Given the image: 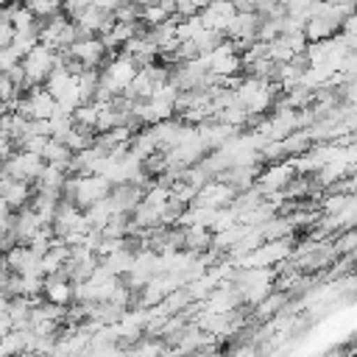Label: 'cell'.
I'll return each instance as SVG.
<instances>
[{"instance_id": "cell-1", "label": "cell", "mask_w": 357, "mask_h": 357, "mask_svg": "<svg viewBox=\"0 0 357 357\" xmlns=\"http://www.w3.org/2000/svg\"><path fill=\"white\" fill-rule=\"evenodd\" d=\"M22 70H25V86H36L45 84V78L50 75V70L56 67V50H50L47 45H36L31 47L22 59H20Z\"/></svg>"}, {"instance_id": "cell-2", "label": "cell", "mask_w": 357, "mask_h": 357, "mask_svg": "<svg viewBox=\"0 0 357 357\" xmlns=\"http://www.w3.org/2000/svg\"><path fill=\"white\" fill-rule=\"evenodd\" d=\"M201 56H204L206 70H209L212 75H223V78H226V75H237L240 67H243L234 42H218L209 53H201Z\"/></svg>"}, {"instance_id": "cell-3", "label": "cell", "mask_w": 357, "mask_h": 357, "mask_svg": "<svg viewBox=\"0 0 357 357\" xmlns=\"http://www.w3.org/2000/svg\"><path fill=\"white\" fill-rule=\"evenodd\" d=\"M45 167V159L39 153H28V151H14L8 159L0 162V170L17 181H36L39 170Z\"/></svg>"}, {"instance_id": "cell-4", "label": "cell", "mask_w": 357, "mask_h": 357, "mask_svg": "<svg viewBox=\"0 0 357 357\" xmlns=\"http://www.w3.org/2000/svg\"><path fill=\"white\" fill-rule=\"evenodd\" d=\"M293 176H298L296 173V167H293V162L287 159H279V162H271L259 176H257V190L262 192V195H276V192H282L284 190V184L293 178Z\"/></svg>"}, {"instance_id": "cell-5", "label": "cell", "mask_w": 357, "mask_h": 357, "mask_svg": "<svg viewBox=\"0 0 357 357\" xmlns=\"http://www.w3.org/2000/svg\"><path fill=\"white\" fill-rule=\"evenodd\" d=\"M234 195H237V190L231 184H226L220 178H209L204 187H198L192 204L195 206H206V209H220V206H229L234 201Z\"/></svg>"}, {"instance_id": "cell-6", "label": "cell", "mask_w": 357, "mask_h": 357, "mask_svg": "<svg viewBox=\"0 0 357 357\" xmlns=\"http://www.w3.org/2000/svg\"><path fill=\"white\" fill-rule=\"evenodd\" d=\"M237 14V8L231 6V0H209L204 8H201V25L206 31H215V33H226V25L231 22V17Z\"/></svg>"}, {"instance_id": "cell-7", "label": "cell", "mask_w": 357, "mask_h": 357, "mask_svg": "<svg viewBox=\"0 0 357 357\" xmlns=\"http://www.w3.org/2000/svg\"><path fill=\"white\" fill-rule=\"evenodd\" d=\"M257 25H259V14L257 11H237L231 17V22L226 25V36H229V42H234V47L237 45H248V42L257 39Z\"/></svg>"}, {"instance_id": "cell-8", "label": "cell", "mask_w": 357, "mask_h": 357, "mask_svg": "<svg viewBox=\"0 0 357 357\" xmlns=\"http://www.w3.org/2000/svg\"><path fill=\"white\" fill-rule=\"evenodd\" d=\"M67 56L75 59V61L84 64V67H98V64L106 59V50H103V45H100L98 36H78V39L67 47Z\"/></svg>"}, {"instance_id": "cell-9", "label": "cell", "mask_w": 357, "mask_h": 357, "mask_svg": "<svg viewBox=\"0 0 357 357\" xmlns=\"http://www.w3.org/2000/svg\"><path fill=\"white\" fill-rule=\"evenodd\" d=\"M64 178H67V170H64V167H59V165H47V162H45V167L39 170V176H36L33 184H36V192L61 198V184H64Z\"/></svg>"}, {"instance_id": "cell-10", "label": "cell", "mask_w": 357, "mask_h": 357, "mask_svg": "<svg viewBox=\"0 0 357 357\" xmlns=\"http://www.w3.org/2000/svg\"><path fill=\"white\" fill-rule=\"evenodd\" d=\"M42 298L45 301H53V304H61L67 307L73 301V282L53 273V276H45V284H42Z\"/></svg>"}, {"instance_id": "cell-11", "label": "cell", "mask_w": 357, "mask_h": 357, "mask_svg": "<svg viewBox=\"0 0 357 357\" xmlns=\"http://www.w3.org/2000/svg\"><path fill=\"white\" fill-rule=\"evenodd\" d=\"M42 229V220L28 209V206H22L20 209V215H14V223H11V234H14V240L17 243H25L31 234H36Z\"/></svg>"}, {"instance_id": "cell-12", "label": "cell", "mask_w": 357, "mask_h": 357, "mask_svg": "<svg viewBox=\"0 0 357 357\" xmlns=\"http://www.w3.org/2000/svg\"><path fill=\"white\" fill-rule=\"evenodd\" d=\"M209 240H212V231L206 226H181V245L184 251H192V254H201L209 248Z\"/></svg>"}, {"instance_id": "cell-13", "label": "cell", "mask_w": 357, "mask_h": 357, "mask_svg": "<svg viewBox=\"0 0 357 357\" xmlns=\"http://www.w3.org/2000/svg\"><path fill=\"white\" fill-rule=\"evenodd\" d=\"M114 212H112V204H109V195L106 198H100V201H95V204H89L86 209H84V220H86V226L89 229H103L106 223H109V218H112Z\"/></svg>"}, {"instance_id": "cell-14", "label": "cell", "mask_w": 357, "mask_h": 357, "mask_svg": "<svg viewBox=\"0 0 357 357\" xmlns=\"http://www.w3.org/2000/svg\"><path fill=\"white\" fill-rule=\"evenodd\" d=\"M47 165H59V167H64L67 170V165H70V148L61 142V139H53V137H47V142H45V148H42V153H39Z\"/></svg>"}, {"instance_id": "cell-15", "label": "cell", "mask_w": 357, "mask_h": 357, "mask_svg": "<svg viewBox=\"0 0 357 357\" xmlns=\"http://www.w3.org/2000/svg\"><path fill=\"white\" fill-rule=\"evenodd\" d=\"M301 33H304V39H307V42H321V39H329V36H335V33H337V28H335L332 22L321 20V17H310V20L304 22Z\"/></svg>"}, {"instance_id": "cell-16", "label": "cell", "mask_w": 357, "mask_h": 357, "mask_svg": "<svg viewBox=\"0 0 357 357\" xmlns=\"http://www.w3.org/2000/svg\"><path fill=\"white\" fill-rule=\"evenodd\" d=\"M92 139H95L92 128H84V126H75V123H73V128L61 137V142L70 148V153H78V151L89 148V145H92Z\"/></svg>"}, {"instance_id": "cell-17", "label": "cell", "mask_w": 357, "mask_h": 357, "mask_svg": "<svg viewBox=\"0 0 357 357\" xmlns=\"http://www.w3.org/2000/svg\"><path fill=\"white\" fill-rule=\"evenodd\" d=\"M284 304H287V293H282V290H271L265 298H259V301L254 304V307H257V318H271V315L282 312Z\"/></svg>"}, {"instance_id": "cell-18", "label": "cell", "mask_w": 357, "mask_h": 357, "mask_svg": "<svg viewBox=\"0 0 357 357\" xmlns=\"http://www.w3.org/2000/svg\"><path fill=\"white\" fill-rule=\"evenodd\" d=\"M131 251H128V245H123V248H117V251H112V254H106L100 262L114 273V276H126L128 273V268H131Z\"/></svg>"}, {"instance_id": "cell-19", "label": "cell", "mask_w": 357, "mask_h": 357, "mask_svg": "<svg viewBox=\"0 0 357 357\" xmlns=\"http://www.w3.org/2000/svg\"><path fill=\"white\" fill-rule=\"evenodd\" d=\"M39 45V28L36 25H31V28H17L14 31V36H11V47L20 53V56H25L31 47H36Z\"/></svg>"}, {"instance_id": "cell-20", "label": "cell", "mask_w": 357, "mask_h": 357, "mask_svg": "<svg viewBox=\"0 0 357 357\" xmlns=\"http://www.w3.org/2000/svg\"><path fill=\"white\" fill-rule=\"evenodd\" d=\"M201 31H204V25H201V17H198V14H192V17H178V20H176V39H178V42H192Z\"/></svg>"}, {"instance_id": "cell-21", "label": "cell", "mask_w": 357, "mask_h": 357, "mask_svg": "<svg viewBox=\"0 0 357 357\" xmlns=\"http://www.w3.org/2000/svg\"><path fill=\"white\" fill-rule=\"evenodd\" d=\"M47 126H50V137L53 139H61L73 128V112H64V109L56 106V112L47 117Z\"/></svg>"}, {"instance_id": "cell-22", "label": "cell", "mask_w": 357, "mask_h": 357, "mask_svg": "<svg viewBox=\"0 0 357 357\" xmlns=\"http://www.w3.org/2000/svg\"><path fill=\"white\" fill-rule=\"evenodd\" d=\"M95 120H98V103H95V100L78 103V106L73 109V123H75V126H84V128H92V131H95Z\"/></svg>"}, {"instance_id": "cell-23", "label": "cell", "mask_w": 357, "mask_h": 357, "mask_svg": "<svg viewBox=\"0 0 357 357\" xmlns=\"http://www.w3.org/2000/svg\"><path fill=\"white\" fill-rule=\"evenodd\" d=\"M25 8L36 17V20H47V17H53V14H59V3L56 0H25Z\"/></svg>"}, {"instance_id": "cell-24", "label": "cell", "mask_w": 357, "mask_h": 357, "mask_svg": "<svg viewBox=\"0 0 357 357\" xmlns=\"http://www.w3.org/2000/svg\"><path fill=\"white\" fill-rule=\"evenodd\" d=\"M349 198H351V195H343V192H332V190H329V192L321 195V212H324V215H337V212L346 206Z\"/></svg>"}, {"instance_id": "cell-25", "label": "cell", "mask_w": 357, "mask_h": 357, "mask_svg": "<svg viewBox=\"0 0 357 357\" xmlns=\"http://www.w3.org/2000/svg\"><path fill=\"white\" fill-rule=\"evenodd\" d=\"M139 20H142V22H148V25L153 28V25H159V22L170 20V14H167V11L159 6V0H156L153 6H145V8H139Z\"/></svg>"}, {"instance_id": "cell-26", "label": "cell", "mask_w": 357, "mask_h": 357, "mask_svg": "<svg viewBox=\"0 0 357 357\" xmlns=\"http://www.w3.org/2000/svg\"><path fill=\"white\" fill-rule=\"evenodd\" d=\"M173 3H176V14L178 17H192V14H201V8L209 0H173Z\"/></svg>"}, {"instance_id": "cell-27", "label": "cell", "mask_w": 357, "mask_h": 357, "mask_svg": "<svg viewBox=\"0 0 357 357\" xmlns=\"http://www.w3.org/2000/svg\"><path fill=\"white\" fill-rule=\"evenodd\" d=\"M20 59H22V56H20L11 45H8V47H0V73H8Z\"/></svg>"}, {"instance_id": "cell-28", "label": "cell", "mask_w": 357, "mask_h": 357, "mask_svg": "<svg viewBox=\"0 0 357 357\" xmlns=\"http://www.w3.org/2000/svg\"><path fill=\"white\" fill-rule=\"evenodd\" d=\"M11 36H14V28H11V22L0 20V47H8V45H11Z\"/></svg>"}, {"instance_id": "cell-29", "label": "cell", "mask_w": 357, "mask_h": 357, "mask_svg": "<svg viewBox=\"0 0 357 357\" xmlns=\"http://www.w3.org/2000/svg\"><path fill=\"white\" fill-rule=\"evenodd\" d=\"M95 8H100V11H106V14H112L114 11V6H117V0H89Z\"/></svg>"}, {"instance_id": "cell-30", "label": "cell", "mask_w": 357, "mask_h": 357, "mask_svg": "<svg viewBox=\"0 0 357 357\" xmlns=\"http://www.w3.org/2000/svg\"><path fill=\"white\" fill-rule=\"evenodd\" d=\"M237 357H257V351L248 346V349H240V351H237Z\"/></svg>"}, {"instance_id": "cell-31", "label": "cell", "mask_w": 357, "mask_h": 357, "mask_svg": "<svg viewBox=\"0 0 357 357\" xmlns=\"http://www.w3.org/2000/svg\"><path fill=\"white\" fill-rule=\"evenodd\" d=\"M134 3H137V6H139V8H145V6H153V3H156V0H134Z\"/></svg>"}, {"instance_id": "cell-32", "label": "cell", "mask_w": 357, "mask_h": 357, "mask_svg": "<svg viewBox=\"0 0 357 357\" xmlns=\"http://www.w3.org/2000/svg\"><path fill=\"white\" fill-rule=\"evenodd\" d=\"M11 357H39V354H33V351H17V354H11Z\"/></svg>"}, {"instance_id": "cell-33", "label": "cell", "mask_w": 357, "mask_h": 357, "mask_svg": "<svg viewBox=\"0 0 357 357\" xmlns=\"http://www.w3.org/2000/svg\"><path fill=\"white\" fill-rule=\"evenodd\" d=\"M6 3H8V0H0V8H3V6H6Z\"/></svg>"}, {"instance_id": "cell-34", "label": "cell", "mask_w": 357, "mask_h": 357, "mask_svg": "<svg viewBox=\"0 0 357 357\" xmlns=\"http://www.w3.org/2000/svg\"><path fill=\"white\" fill-rule=\"evenodd\" d=\"M56 3H59V6H61V3H64V0H56Z\"/></svg>"}]
</instances>
